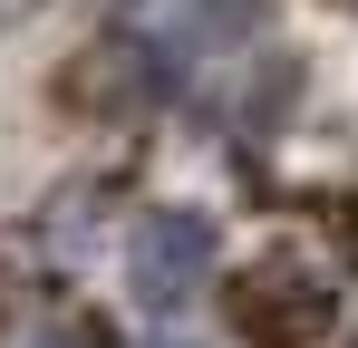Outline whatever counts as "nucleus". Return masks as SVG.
Listing matches in <instances>:
<instances>
[{
    "label": "nucleus",
    "mask_w": 358,
    "mask_h": 348,
    "mask_svg": "<svg viewBox=\"0 0 358 348\" xmlns=\"http://www.w3.org/2000/svg\"><path fill=\"white\" fill-rule=\"evenodd\" d=\"M203 281H213V223L203 213H165V223L136 232V300L145 310H184Z\"/></svg>",
    "instance_id": "obj_1"
},
{
    "label": "nucleus",
    "mask_w": 358,
    "mask_h": 348,
    "mask_svg": "<svg viewBox=\"0 0 358 348\" xmlns=\"http://www.w3.org/2000/svg\"><path fill=\"white\" fill-rule=\"evenodd\" d=\"M233 329L252 348H310L329 329V290H271V281H242L233 290Z\"/></svg>",
    "instance_id": "obj_2"
},
{
    "label": "nucleus",
    "mask_w": 358,
    "mask_h": 348,
    "mask_svg": "<svg viewBox=\"0 0 358 348\" xmlns=\"http://www.w3.org/2000/svg\"><path fill=\"white\" fill-rule=\"evenodd\" d=\"M49 348H78V339H49Z\"/></svg>",
    "instance_id": "obj_3"
},
{
    "label": "nucleus",
    "mask_w": 358,
    "mask_h": 348,
    "mask_svg": "<svg viewBox=\"0 0 358 348\" xmlns=\"http://www.w3.org/2000/svg\"><path fill=\"white\" fill-rule=\"evenodd\" d=\"M349 348H358V339H349Z\"/></svg>",
    "instance_id": "obj_4"
}]
</instances>
